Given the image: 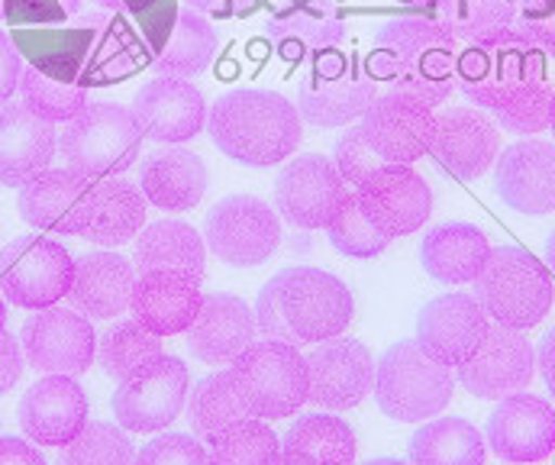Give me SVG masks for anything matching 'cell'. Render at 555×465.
Segmentation results:
<instances>
[{"label":"cell","instance_id":"d590c367","mask_svg":"<svg viewBox=\"0 0 555 465\" xmlns=\"http://www.w3.org/2000/svg\"><path fill=\"white\" fill-rule=\"evenodd\" d=\"M217 49H220V33L207 20V13L184 7L175 13L168 26V39L152 59V68L168 78H194L210 68Z\"/></svg>","mask_w":555,"mask_h":465},{"label":"cell","instance_id":"ffe728a7","mask_svg":"<svg viewBox=\"0 0 555 465\" xmlns=\"http://www.w3.org/2000/svg\"><path fill=\"white\" fill-rule=\"evenodd\" d=\"M133 114L145 140L181 146L207 127V98L194 81L158 75L137 91Z\"/></svg>","mask_w":555,"mask_h":465},{"label":"cell","instance_id":"f907efd6","mask_svg":"<svg viewBox=\"0 0 555 465\" xmlns=\"http://www.w3.org/2000/svg\"><path fill=\"white\" fill-rule=\"evenodd\" d=\"M20 75H23V59L16 42L0 29V104L10 101V94L20 88Z\"/></svg>","mask_w":555,"mask_h":465},{"label":"cell","instance_id":"ee69618b","mask_svg":"<svg viewBox=\"0 0 555 465\" xmlns=\"http://www.w3.org/2000/svg\"><path fill=\"white\" fill-rule=\"evenodd\" d=\"M326 236H330V246L349 259H378L388 249V236H382L369 223L356 194H349L343 207L336 210V217L326 223Z\"/></svg>","mask_w":555,"mask_h":465},{"label":"cell","instance_id":"8fae6325","mask_svg":"<svg viewBox=\"0 0 555 465\" xmlns=\"http://www.w3.org/2000/svg\"><path fill=\"white\" fill-rule=\"evenodd\" d=\"M204 240L223 266L256 269L281 246V217L256 194H230L207 214Z\"/></svg>","mask_w":555,"mask_h":465},{"label":"cell","instance_id":"91938a15","mask_svg":"<svg viewBox=\"0 0 555 465\" xmlns=\"http://www.w3.org/2000/svg\"><path fill=\"white\" fill-rule=\"evenodd\" d=\"M550 130H553V137H555V88H553V111H550Z\"/></svg>","mask_w":555,"mask_h":465},{"label":"cell","instance_id":"83f0119b","mask_svg":"<svg viewBox=\"0 0 555 465\" xmlns=\"http://www.w3.org/2000/svg\"><path fill=\"white\" fill-rule=\"evenodd\" d=\"M59 150L55 124L36 117L23 104H0V184L20 188L46 171Z\"/></svg>","mask_w":555,"mask_h":465},{"label":"cell","instance_id":"6f0895ef","mask_svg":"<svg viewBox=\"0 0 555 465\" xmlns=\"http://www.w3.org/2000/svg\"><path fill=\"white\" fill-rule=\"evenodd\" d=\"M7 330V298L0 295V333Z\"/></svg>","mask_w":555,"mask_h":465},{"label":"cell","instance_id":"bcb514c9","mask_svg":"<svg viewBox=\"0 0 555 465\" xmlns=\"http://www.w3.org/2000/svg\"><path fill=\"white\" fill-rule=\"evenodd\" d=\"M137 465H210V453L191 434H162L139 450Z\"/></svg>","mask_w":555,"mask_h":465},{"label":"cell","instance_id":"680465c9","mask_svg":"<svg viewBox=\"0 0 555 465\" xmlns=\"http://www.w3.org/2000/svg\"><path fill=\"white\" fill-rule=\"evenodd\" d=\"M362 465H408V463H404V460H388V456H385V460H369V463H362Z\"/></svg>","mask_w":555,"mask_h":465},{"label":"cell","instance_id":"f546056e","mask_svg":"<svg viewBox=\"0 0 555 465\" xmlns=\"http://www.w3.org/2000/svg\"><path fill=\"white\" fill-rule=\"evenodd\" d=\"M491 256V243L481 227L465 220H446L433 227L420 243V266L442 285H472Z\"/></svg>","mask_w":555,"mask_h":465},{"label":"cell","instance_id":"5b68a950","mask_svg":"<svg viewBox=\"0 0 555 465\" xmlns=\"http://www.w3.org/2000/svg\"><path fill=\"white\" fill-rule=\"evenodd\" d=\"M455 391L449 365L420 349L416 339H398L375 369V401L398 424H423L439 417Z\"/></svg>","mask_w":555,"mask_h":465},{"label":"cell","instance_id":"52a82bcc","mask_svg":"<svg viewBox=\"0 0 555 465\" xmlns=\"http://www.w3.org/2000/svg\"><path fill=\"white\" fill-rule=\"evenodd\" d=\"M475 298L494 323L527 333L553 310L555 288L546 266L527 249L498 246L475 279Z\"/></svg>","mask_w":555,"mask_h":465},{"label":"cell","instance_id":"f35d334b","mask_svg":"<svg viewBox=\"0 0 555 465\" xmlns=\"http://www.w3.org/2000/svg\"><path fill=\"white\" fill-rule=\"evenodd\" d=\"M20 98L23 107H29L36 117L49 124H72L91 101H88V85L55 78L42 72L39 65L23 68L20 75Z\"/></svg>","mask_w":555,"mask_h":465},{"label":"cell","instance_id":"d6a6232c","mask_svg":"<svg viewBox=\"0 0 555 465\" xmlns=\"http://www.w3.org/2000/svg\"><path fill=\"white\" fill-rule=\"evenodd\" d=\"M204 262H207L204 236L191 223L155 220L139 230L137 253H133V266L139 275L142 272H175V275H184L201 285Z\"/></svg>","mask_w":555,"mask_h":465},{"label":"cell","instance_id":"8992f818","mask_svg":"<svg viewBox=\"0 0 555 465\" xmlns=\"http://www.w3.org/2000/svg\"><path fill=\"white\" fill-rule=\"evenodd\" d=\"M142 140L145 137L133 107L117 101H94L65 127L59 137V153L65 158V168L91 181H104L137 165Z\"/></svg>","mask_w":555,"mask_h":465},{"label":"cell","instance_id":"5bb4252c","mask_svg":"<svg viewBox=\"0 0 555 465\" xmlns=\"http://www.w3.org/2000/svg\"><path fill=\"white\" fill-rule=\"evenodd\" d=\"M349 194L352 191L336 171L333 158L320 153L291 158L272 184L278 217L297 230H326Z\"/></svg>","mask_w":555,"mask_h":465},{"label":"cell","instance_id":"ac0fdd59","mask_svg":"<svg viewBox=\"0 0 555 465\" xmlns=\"http://www.w3.org/2000/svg\"><path fill=\"white\" fill-rule=\"evenodd\" d=\"M375 369L378 362L372 359V349L359 339L333 336L326 343H317V349L307 356V401L323 411L359 408L369 398V391H375Z\"/></svg>","mask_w":555,"mask_h":465},{"label":"cell","instance_id":"9c48e42d","mask_svg":"<svg viewBox=\"0 0 555 465\" xmlns=\"http://www.w3.org/2000/svg\"><path fill=\"white\" fill-rule=\"evenodd\" d=\"M287 326L300 343H326L339 336L356 313V298L343 279L317 266H291L275 275Z\"/></svg>","mask_w":555,"mask_h":465},{"label":"cell","instance_id":"484cf974","mask_svg":"<svg viewBox=\"0 0 555 465\" xmlns=\"http://www.w3.org/2000/svg\"><path fill=\"white\" fill-rule=\"evenodd\" d=\"M253 308L236 295H204L194 323L188 326V349L207 365H230L256 339Z\"/></svg>","mask_w":555,"mask_h":465},{"label":"cell","instance_id":"cb8c5ba5","mask_svg":"<svg viewBox=\"0 0 555 465\" xmlns=\"http://www.w3.org/2000/svg\"><path fill=\"white\" fill-rule=\"evenodd\" d=\"M498 197L524 217L555 214V143L527 137L494 162Z\"/></svg>","mask_w":555,"mask_h":465},{"label":"cell","instance_id":"7402d4cb","mask_svg":"<svg viewBox=\"0 0 555 465\" xmlns=\"http://www.w3.org/2000/svg\"><path fill=\"white\" fill-rule=\"evenodd\" d=\"M88 395L72 375H46L20 398V427L36 447H68L88 427Z\"/></svg>","mask_w":555,"mask_h":465},{"label":"cell","instance_id":"6da1fadb","mask_svg":"<svg viewBox=\"0 0 555 465\" xmlns=\"http://www.w3.org/2000/svg\"><path fill=\"white\" fill-rule=\"evenodd\" d=\"M455 85L472 107L494 114L511 133L537 137L550 130L553 85L546 55L527 46L517 29L491 42L459 46Z\"/></svg>","mask_w":555,"mask_h":465},{"label":"cell","instance_id":"44dd1931","mask_svg":"<svg viewBox=\"0 0 555 465\" xmlns=\"http://www.w3.org/2000/svg\"><path fill=\"white\" fill-rule=\"evenodd\" d=\"M488 447L511 465L543 463L555 450V408L530 391L501 398L488 417Z\"/></svg>","mask_w":555,"mask_h":465},{"label":"cell","instance_id":"ba28073f","mask_svg":"<svg viewBox=\"0 0 555 465\" xmlns=\"http://www.w3.org/2000/svg\"><path fill=\"white\" fill-rule=\"evenodd\" d=\"M378 81L352 65L339 49L310 59L307 75L297 81V111L313 127H349L365 117L378 98Z\"/></svg>","mask_w":555,"mask_h":465},{"label":"cell","instance_id":"9f6ffc18","mask_svg":"<svg viewBox=\"0 0 555 465\" xmlns=\"http://www.w3.org/2000/svg\"><path fill=\"white\" fill-rule=\"evenodd\" d=\"M546 262H550V269H553L555 275V230L550 233V240H546Z\"/></svg>","mask_w":555,"mask_h":465},{"label":"cell","instance_id":"8d00e7d4","mask_svg":"<svg viewBox=\"0 0 555 465\" xmlns=\"http://www.w3.org/2000/svg\"><path fill=\"white\" fill-rule=\"evenodd\" d=\"M481 430L465 417L426 421L411 437V465H485Z\"/></svg>","mask_w":555,"mask_h":465},{"label":"cell","instance_id":"2e32d148","mask_svg":"<svg viewBox=\"0 0 555 465\" xmlns=\"http://www.w3.org/2000/svg\"><path fill=\"white\" fill-rule=\"evenodd\" d=\"M356 201L369 223L388 240L411 236L433 214V188L411 165H382L356 184Z\"/></svg>","mask_w":555,"mask_h":465},{"label":"cell","instance_id":"f6af8a7d","mask_svg":"<svg viewBox=\"0 0 555 465\" xmlns=\"http://www.w3.org/2000/svg\"><path fill=\"white\" fill-rule=\"evenodd\" d=\"M514 29L540 55L555 59V0H517Z\"/></svg>","mask_w":555,"mask_h":465},{"label":"cell","instance_id":"836d02e7","mask_svg":"<svg viewBox=\"0 0 555 465\" xmlns=\"http://www.w3.org/2000/svg\"><path fill=\"white\" fill-rule=\"evenodd\" d=\"M356 430L326 411L297 417L281 440L284 465H356Z\"/></svg>","mask_w":555,"mask_h":465},{"label":"cell","instance_id":"94428289","mask_svg":"<svg viewBox=\"0 0 555 465\" xmlns=\"http://www.w3.org/2000/svg\"><path fill=\"white\" fill-rule=\"evenodd\" d=\"M7 16V0H0V20Z\"/></svg>","mask_w":555,"mask_h":465},{"label":"cell","instance_id":"e0dca14e","mask_svg":"<svg viewBox=\"0 0 555 465\" xmlns=\"http://www.w3.org/2000/svg\"><path fill=\"white\" fill-rule=\"evenodd\" d=\"M537 375V349L524 336V330L488 326L478 352L459 365V382L468 395L481 401H501L524 388H530Z\"/></svg>","mask_w":555,"mask_h":465},{"label":"cell","instance_id":"4316f807","mask_svg":"<svg viewBox=\"0 0 555 465\" xmlns=\"http://www.w3.org/2000/svg\"><path fill=\"white\" fill-rule=\"evenodd\" d=\"M137 288V266L111 249L75 259L68 298L88 320H114L130 310Z\"/></svg>","mask_w":555,"mask_h":465},{"label":"cell","instance_id":"7a4b0ae2","mask_svg":"<svg viewBox=\"0 0 555 465\" xmlns=\"http://www.w3.org/2000/svg\"><path fill=\"white\" fill-rule=\"evenodd\" d=\"M459 42L452 33L426 13L385 20L375 33L369 75L385 81L388 91L411 94L416 101L436 107L455 88Z\"/></svg>","mask_w":555,"mask_h":465},{"label":"cell","instance_id":"74e56055","mask_svg":"<svg viewBox=\"0 0 555 465\" xmlns=\"http://www.w3.org/2000/svg\"><path fill=\"white\" fill-rule=\"evenodd\" d=\"M249 417L253 414L243 404V398H240L230 372H210L188 395V421H191V430L201 434L204 440H217L220 434L246 424Z\"/></svg>","mask_w":555,"mask_h":465},{"label":"cell","instance_id":"603a6c76","mask_svg":"<svg viewBox=\"0 0 555 465\" xmlns=\"http://www.w3.org/2000/svg\"><path fill=\"white\" fill-rule=\"evenodd\" d=\"M488 326H491L488 313L478 305V298L452 292V295H439L420 308L416 343L436 362L462 365L478 352Z\"/></svg>","mask_w":555,"mask_h":465},{"label":"cell","instance_id":"1f68e13d","mask_svg":"<svg viewBox=\"0 0 555 465\" xmlns=\"http://www.w3.org/2000/svg\"><path fill=\"white\" fill-rule=\"evenodd\" d=\"M266 29L287 59H317L346 39V23L330 0H291L269 16Z\"/></svg>","mask_w":555,"mask_h":465},{"label":"cell","instance_id":"277c9868","mask_svg":"<svg viewBox=\"0 0 555 465\" xmlns=\"http://www.w3.org/2000/svg\"><path fill=\"white\" fill-rule=\"evenodd\" d=\"M230 378L259 421H281L297 414L310 395L307 359L297 346L281 339H253L233 362Z\"/></svg>","mask_w":555,"mask_h":465},{"label":"cell","instance_id":"e575fe53","mask_svg":"<svg viewBox=\"0 0 555 465\" xmlns=\"http://www.w3.org/2000/svg\"><path fill=\"white\" fill-rule=\"evenodd\" d=\"M149 217V201L139 191V184L127 178H104L94 184V204H91V220L81 240L114 249L130 240H137L139 230L145 227Z\"/></svg>","mask_w":555,"mask_h":465},{"label":"cell","instance_id":"7dc6e473","mask_svg":"<svg viewBox=\"0 0 555 465\" xmlns=\"http://www.w3.org/2000/svg\"><path fill=\"white\" fill-rule=\"evenodd\" d=\"M333 165L346 178V184H362L372 171H378L388 162H382L375 155V150L369 146V140L362 137V127H352V130H346L336 140V146H333Z\"/></svg>","mask_w":555,"mask_h":465},{"label":"cell","instance_id":"4dcf8cb0","mask_svg":"<svg viewBox=\"0 0 555 465\" xmlns=\"http://www.w3.org/2000/svg\"><path fill=\"white\" fill-rule=\"evenodd\" d=\"M201 285L175 272H142L133 288V320L155 336L188 333L201 310Z\"/></svg>","mask_w":555,"mask_h":465},{"label":"cell","instance_id":"30bf717a","mask_svg":"<svg viewBox=\"0 0 555 465\" xmlns=\"http://www.w3.org/2000/svg\"><path fill=\"white\" fill-rule=\"evenodd\" d=\"M72 253L52 236H20L0 249V295L23 310L55 308L68 298Z\"/></svg>","mask_w":555,"mask_h":465},{"label":"cell","instance_id":"9a60e30c","mask_svg":"<svg viewBox=\"0 0 555 465\" xmlns=\"http://www.w3.org/2000/svg\"><path fill=\"white\" fill-rule=\"evenodd\" d=\"M94 184L98 181L72 168H46L20 184L16 210L23 223H29L39 233L81 236L91 220Z\"/></svg>","mask_w":555,"mask_h":465},{"label":"cell","instance_id":"f5cc1de1","mask_svg":"<svg viewBox=\"0 0 555 465\" xmlns=\"http://www.w3.org/2000/svg\"><path fill=\"white\" fill-rule=\"evenodd\" d=\"M537 365H540V372H543V382H546V388H550V395H553L555 401V326L540 339V349H537Z\"/></svg>","mask_w":555,"mask_h":465},{"label":"cell","instance_id":"b9f144b4","mask_svg":"<svg viewBox=\"0 0 555 465\" xmlns=\"http://www.w3.org/2000/svg\"><path fill=\"white\" fill-rule=\"evenodd\" d=\"M281 447L266 421L249 417L246 424L210 440V465H278Z\"/></svg>","mask_w":555,"mask_h":465},{"label":"cell","instance_id":"6125c7cd","mask_svg":"<svg viewBox=\"0 0 555 465\" xmlns=\"http://www.w3.org/2000/svg\"><path fill=\"white\" fill-rule=\"evenodd\" d=\"M278 465H284V463H278Z\"/></svg>","mask_w":555,"mask_h":465},{"label":"cell","instance_id":"60d3db41","mask_svg":"<svg viewBox=\"0 0 555 465\" xmlns=\"http://www.w3.org/2000/svg\"><path fill=\"white\" fill-rule=\"evenodd\" d=\"M517 0H452L439 23L459 46H478L501 39L514 29Z\"/></svg>","mask_w":555,"mask_h":465},{"label":"cell","instance_id":"db71d44e","mask_svg":"<svg viewBox=\"0 0 555 465\" xmlns=\"http://www.w3.org/2000/svg\"><path fill=\"white\" fill-rule=\"evenodd\" d=\"M191 10H197V13H220V16H227V13H236V10H243V3L246 0H184Z\"/></svg>","mask_w":555,"mask_h":465},{"label":"cell","instance_id":"d6986e66","mask_svg":"<svg viewBox=\"0 0 555 465\" xmlns=\"http://www.w3.org/2000/svg\"><path fill=\"white\" fill-rule=\"evenodd\" d=\"M359 127L382 162L414 165L416 158L429 153L436 114L429 104L416 101L411 94L385 91L372 101Z\"/></svg>","mask_w":555,"mask_h":465},{"label":"cell","instance_id":"3957f363","mask_svg":"<svg viewBox=\"0 0 555 465\" xmlns=\"http://www.w3.org/2000/svg\"><path fill=\"white\" fill-rule=\"evenodd\" d=\"M207 133L214 146L236 165L272 168L297 153L304 117L297 104L266 88L227 91L207 107Z\"/></svg>","mask_w":555,"mask_h":465},{"label":"cell","instance_id":"816d5d0a","mask_svg":"<svg viewBox=\"0 0 555 465\" xmlns=\"http://www.w3.org/2000/svg\"><path fill=\"white\" fill-rule=\"evenodd\" d=\"M0 465H49L33 440L0 437Z\"/></svg>","mask_w":555,"mask_h":465},{"label":"cell","instance_id":"681fc988","mask_svg":"<svg viewBox=\"0 0 555 465\" xmlns=\"http://www.w3.org/2000/svg\"><path fill=\"white\" fill-rule=\"evenodd\" d=\"M23 365H26V356H23V346L13 333H0V398L20 382L23 375Z\"/></svg>","mask_w":555,"mask_h":465},{"label":"cell","instance_id":"7c38bea8","mask_svg":"<svg viewBox=\"0 0 555 465\" xmlns=\"http://www.w3.org/2000/svg\"><path fill=\"white\" fill-rule=\"evenodd\" d=\"M191 375L178 356H158L114 391V417L127 434H158L188 408Z\"/></svg>","mask_w":555,"mask_h":465},{"label":"cell","instance_id":"ab89813d","mask_svg":"<svg viewBox=\"0 0 555 465\" xmlns=\"http://www.w3.org/2000/svg\"><path fill=\"white\" fill-rule=\"evenodd\" d=\"M162 356V339L139 326L137 320H120L114 323L104 336H98V362L107 378L117 385L133 378L142 365Z\"/></svg>","mask_w":555,"mask_h":465},{"label":"cell","instance_id":"7bdbcfd3","mask_svg":"<svg viewBox=\"0 0 555 465\" xmlns=\"http://www.w3.org/2000/svg\"><path fill=\"white\" fill-rule=\"evenodd\" d=\"M62 465H137V447L120 424H88L62 453Z\"/></svg>","mask_w":555,"mask_h":465},{"label":"cell","instance_id":"d4e9b609","mask_svg":"<svg viewBox=\"0 0 555 465\" xmlns=\"http://www.w3.org/2000/svg\"><path fill=\"white\" fill-rule=\"evenodd\" d=\"M501 153L498 124L478 107H449L436 117L429 155L462 181L481 178Z\"/></svg>","mask_w":555,"mask_h":465},{"label":"cell","instance_id":"c3c4849f","mask_svg":"<svg viewBox=\"0 0 555 465\" xmlns=\"http://www.w3.org/2000/svg\"><path fill=\"white\" fill-rule=\"evenodd\" d=\"M253 317H256V330L262 333V339H281V343L300 346V339L294 336V330H291V326H287V320H284L275 279H269V282H266V288L259 292V301H256Z\"/></svg>","mask_w":555,"mask_h":465},{"label":"cell","instance_id":"4fadbf2b","mask_svg":"<svg viewBox=\"0 0 555 465\" xmlns=\"http://www.w3.org/2000/svg\"><path fill=\"white\" fill-rule=\"evenodd\" d=\"M26 365L42 375H81L98 359V333L81 310L42 308L20 330Z\"/></svg>","mask_w":555,"mask_h":465},{"label":"cell","instance_id":"f1b7e54d","mask_svg":"<svg viewBox=\"0 0 555 465\" xmlns=\"http://www.w3.org/2000/svg\"><path fill=\"white\" fill-rule=\"evenodd\" d=\"M207 162L191 150L168 146L139 165V191L145 201L168 214L194 210L207 194Z\"/></svg>","mask_w":555,"mask_h":465},{"label":"cell","instance_id":"11a10c76","mask_svg":"<svg viewBox=\"0 0 555 465\" xmlns=\"http://www.w3.org/2000/svg\"><path fill=\"white\" fill-rule=\"evenodd\" d=\"M408 3H414V7L426 10L429 16H436V20H439V16L449 10V3H452V0H408Z\"/></svg>","mask_w":555,"mask_h":465}]
</instances>
